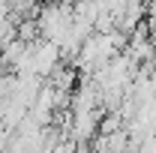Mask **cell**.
<instances>
[{
  "label": "cell",
  "mask_w": 156,
  "mask_h": 153,
  "mask_svg": "<svg viewBox=\"0 0 156 153\" xmlns=\"http://www.w3.org/2000/svg\"><path fill=\"white\" fill-rule=\"evenodd\" d=\"M57 45L54 42H45V45H39V48H33L30 51V63H33V72H39V75H45L48 69H54V60H57Z\"/></svg>",
  "instance_id": "cell-1"
},
{
  "label": "cell",
  "mask_w": 156,
  "mask_h": 153,
  "mask_svg": "<svg viewBox=\"0 0 156 153\" xmlns=\"http://www.w3.org/2000/svg\"><path fill=\"white\" fill-rule=\"evenodd\" d=\"M99 126V111H90V114H78V123H75V138H90Z\"/></svg>",
  "instance_id": "cell-2"
},
{
  "label": "cell",
  "mask_w": 156,
  "mask_h": 153,
  "mask_svg": "<svg viewBox=\"0 0 156 153\" xmlns=\"http://www.w3.org/2000/svg\"><path fill=\"white\" fill-rule=\"evenodd\" d=\"M99 129H102V135L120 132V129H123V126H120V114H108V117H105V123H99Z\"/></svg>",
  "instance_id": "cell-3"
},
{
  "label": "cell",
  "mask_w": 156,
  "mask_h": 153,
  "mask_svg": "<svg viewBox=\"0 0 156 153\" xmlns=\"http://www.w3.org/2000/svg\"><path fill=\"white\" fill-rule=\"evenodd\" d=\"M138 153H156V138H147V141H141Z\"/></svg>",
  "instance_id": "cell-4"
}]
</instances>
